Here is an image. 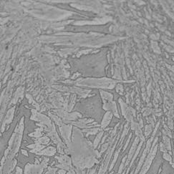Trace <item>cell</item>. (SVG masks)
<instances>
[{
  "instance_id": "cell-35",
  "label": "cell",
  "mask_w": 174,
  "mask_h": 174,
  "mask_svg": "<svg viewBox=\"0 0 174 174\" xmlns=\"http://www.w3.org/2000/svg\"><path fill=\"white\" fill-rule=\"evenodd\" d=\"M163 157L165 160L169 161L171 164L172 163V157L170 154H169L168 153H164L163 155Z\"/></svg>"
},
{
  "instance_id": "cell-10",
  "label": "cell",
  "mask_w": 174,
  "mask_h": 174,
  "mask_svg": "<svg viewBox=\"0 0 174 174\" xmlns=\"http://www.w3.org/2000/svg\"><path fill=\"white\" fill-rule=\"evenodd\" d=\"M103 108L105 110L112 112L116 118H120V115L118 112L117 105L115 101L113 100V101H110V102H107V103H103Z\"/></svg>"
},
{
  "instance_id": "cell-5",
  "label": "cell",
  "mask_w": 174,
  "mask_h": 174,
  "mask_svg": "<svg viewBox=\"0 0 174 174\" xmlns=\"http://www.w3.org/2000/svg\"><path fill=\"white\" fill-rule=\"evenodd\" d=\"M120 138V135L117 139V141H115V143L113 145V146H109L108 149V151L105 156V158H104V161L100 168V170H99V172L98 174H105V172L107 171V169L108 167V165H109V163L110 161V159H111V157H112V155L113 153V151L115 148V146H117V143H118V139Z\"/></svg>"
},
{
  "instance_id": "cell-16",
  "label": "cell",
  "mask_w": 174,
  "mask_h": 174,
  "mask_svg": "<svg viewBox=\"0 0 174 174\" xmlns=\"http://www.w3.org/2000/svg\"><path fill=\"white\" fill-rule=\"evenodd\" d=\"M56 153V149L52 147V146H49L47 148H45L44 150L37 153L36 154L37 155H44V156H52L55 154Z\"/></svg>"
},
{
  "instance_id": "cell-31",
  "label": "cell",
  "mask_w": 174,
  "mask_h": 174,
  "mask_svg": "<svg viewBox=\"0 0 174 174\" xmlns=\"http://www.w3.org/2000/svg\"><path fill=\"white\" fill-rule=\"evenodd\" d=\"M126 160H127V156H125L123 158V161H122V163L120 166V168H119V170H118V174H121L123 169H124V167H125V162H126Z\"/></svg>"
},
{
  "instance_id": "cell-26",
  "label": "cell",
  "mask_w": 174,
  "mask_h": 174,
  "mask_svg": "<svg viewBox=\"0 0 174 174\" xmlns=\"http://www.w3.org/2000/svg\"><path fill=\"white\" fill-rule=\"evenodd\" d=\"M75 99H76V95H71V98H70V104L68 105V106H67V111H71L72 109L73 108V107H74V105H75Z\"/></svg>"
},
{
  "instance_id": "cell-40",
  "label": "cell",
  "mask_w": 174,
  "mask_h": 174,
  "mask_svg": "<svg viewBox=\"0 0 174 174\" xmlns=\"http://www.w3.org/2000/svg\"><path fill=\"white\" fill-rule=\"evenodd\" d=\"M48 162H49V158H44V160L42 161V162L40 164L44 169H47V165H48Z\"/></svg>"
},
{
  "instance_id": "cell-24",
  "label": "cell",
  "mask_w": 174,
  "mask_h": 174,
  "mask_svg": "<svg viewBox=\"0 0 174 174\" xmlns=\"http://www.w3.org/2000/svg\"><path fill=\"white\" fill-rule=\"evenodd\" d=\"M103 134H104V131L103 130H101V131L99 132V133L98 134L97 137L95 138V139L94 141V143H93V147H94L95 149L98 147V144L101 141V139H102V137H103Z\"/></svg>"
},
{
  "instance_id": "cell-6",
  "label": "cell",
  "mask_w": 174,
  "mask_h": 174,
  "mask_svg": "<svg viewBox=\"0 0 174 174\" xmlns=\"http://www.w3.org/2000/svg\"><path fill=\"white\" fill-rule=\"evenodd\" d=\"M55 113L61 117L64 120L67 121H73L77 120V118H82V115L79 113H67L63 109H59L55 110Z\"/></svg>"
},
{
  "instance_id": "cell-44",
  "label": "cell",
  "mask_w": 174,
  "mask_h": 174,
  "mask_svg": "<svg viewBox=\"0 0 174 174\" xmlns=\"http://www.w3.org/2000/svg\"><path fill=\"white\" fill-rule=\"evenodd\" d=\"M57 171V169H52V168H48V171L45 173V174H56L55 172Z\"/></svg>"
},
{
  "instance_id": "cell-11",
  "label": "cell",
  "mask_w": 174,
  "mask_h": 174,
  "mask_svg": "<svg viewBox=\"0 0 174 174\" xmlns=\"http://www.w3.org/2000/svg\"><path fill=\"white\" fill-rule=\"evenodd\" d=\"M140 142V139L139 138L136 137L134 140V142L130 149V151H129V153H128V157L127 158V160H126V162H125V166H127L128 165V163H130V162L131 161L134 154H135V152L138 148V143Z\"/></svg>"
},
{
  "instance_id": "cell-43",
  "label": "cell",
  "mask_w": 174,
  "mask_h": 174,
  "mask_svg": "<svg viewBox=\"0 0 174 174\" xmlns=\"http://www.w3.org/2000/svg\"><path fill=\"white\" fill-rule=\"evenodd\" d=\"M131 137H132V133H130V136H129V137H128V140H127V141H126V143H125V146H124V147H123V152H124V151H125L126 148L128 147V145L129 144V143H130V141Z\"/></svg>"
},
{
  "instance_id": "cell-12",
  "label": "cell",
  "mask_w": 174,
  "mask_h": 174,
  "mask_svg": "<svg viewBox=\"0 0 174 174\" xmlns=\"http://www.w3.org/2000/svg\"><path fill=\"white\" fill-rule=\"evenodd\" d=\"M14 110H15V107H13L8 110V112H7V113H6V115L4 118V120L3 121L2 125H1V132H3L4 130V128H5V125L6 124H9V123H11V121L14 118Z\"/></svg>"
},
{
  "instance_id": "cell-19",
  "label": "cell",
  "mask_w": 174,
  "mask_h": 174,
  "mask_svg": "<svg viewBox=\"0 0 174 174\" xmlns=\"http://www.w3.org/2000/svg\"><path fill=\"white\" fill-rule=\"evenodd\" d=\"M55 158L58 160L59 163H60L61 164L71 166V158L67 155H62L61 156H55Z\"/></svg>"
},
{
  "instance_id": "cell-36",
  "label": "cell",
  "mask_w": 174,
  "mask_h": 174,
  "mask_svg": "<svg viewBox=\"0 0 174 174\" xmlns=\"http://www.w3.org/2000/svg\"><path fill=\"white\" fill-rule=\"evenodd\" d=\"M110 144L108 143H103V146H102V148H101V151H100V155H102V153H103L105 151H107L108 149V148H109V146Z\"/></svg>"
},
{
  "instance_id": "cell-55",
  "label": "cell",
  "mask_w": 174,
  "mask_h": 174,
  "mask_svg": "<svg viewBox=\"0 0 174 174\" xmlns=\"http://www.w3.org/2000/svg\"></svg>"
},
{
  "instance_id": "cell-23",
  "label": "cell",
  "mask_w": 174,
  "mask_h": 174,
  "mask_svg": "<svg viewBox=\"0 0 174 174\" xmlns=\"http://www.w3.org/2000/svg\"><path fill=\"white\" fill-rule=\"evenodd\" d=\"M163 144L165 145L167 151L171 152V144L170 138H169L166 136H163Z\"/></svg>"
},
{
  "instance_id": "cell-29",
  "label": "cell",
  "mask_w": 174,
  "mask_h": 174,
  "mask_svg": "<svg viewBox=\"0 0 174 174\" xmlns=\"http://www.w3.org/2000/svg\"><path fill=\"white\" fill-rule=\"evenodd\" d=\"M44 129L43 128H37V130H36V131L35 132H34V133H31V134H29V136H32V137H35V138H39V137H41L42 136V131Z\"/></svg>"
},
{
  "instance_id": "cell-41",
  "label": "cell",
  "mask_w": 174,
  "mask_h": 174,
  "mask_svg": "<svg viewBox=\"0 0 174 174\" xmlns=\"http://www.w3.org/2000/svg\"><path fill=\"white\" fill-rule=\"evenodd\" d=\"M168 125H169V128H170L171 129H174V120H173L172 118H171V117H169Z\"/></svg>"
},
{
  "instance_id": "cell-7",
  "label": "cell",
  "mask_w": 174,
  "mask_h": 174,
  "mask_svg": "<svg viewBox=\"0 0 174 174\" xmlns=\"http://www.w3.org/2000/svg\"><path fill=\"white\" fill-rule=\"evenodd\" d=\"M72 126L70 125H62L60 128V133L62 136V138L65 140V142L67 146H70L71 144V133H72Z\"/></svg>"
},
{
  "instance_id": "cell-34",
  "label": "cell",
  "mask_w": 174,
  "mask_h": 174,
  "mask_svg": "<svg viewBox=\"0 0 174 174\" xmlns=\"http://www.w3.org/2000/svg\"><path fill=\"white\" fill-rule=\"evenodd\" d=\"M56 167L57 168H60V169H64V170H65V171H69L70 169H71V168H72V166H68V165H65V164H58V165H57L56 166Z\"/></svg>"
},
{
  "instance_id": "cell-21",
  "label": "cell",
  "mask_w": 174,
  "mask_h": 174,
  "mask_svg": "<svg viewBox=\"0 0 174 174\" xmlns=\"http://www.w3.org/2000/svg\"><path fill=\"white\" fill-rule=\"evenodd\" d=\"M102 128H87V129H83L82 132L86 133V136H88L89 135H95L101 131Z\"/></svg>"
},
{
  "instance_id": "cell-1",
  "label": "cell",
  "mask_w": 174,
  "mask_h": 174,
  "mask_svg": "<svg viewBox=\"0 0 174 174\" xmlns=\"http://www.w3.org/2000/svg\"><path fill=\"white\" fill-rule=\"evenodd\" d=\"M23 130H24V118L21 119L19 124L15 128L14 133L12 134L9 141V147L7 150L9 151V154L6 159H13L16 153L18 152L21 144Z\"/></svg>"
},
{
  "instance_id": "cell-38",
  "label": "cell",
  "mask_w": 174,
  "mask_h": 174,
  "mask_svg": "<svg viewBox=\"0 0 174 174\" xmlns=\"http://www.w3.org/2000/svg\"><path fill=\"white\" fill-rule=\"evenodd\" d=\"M116 91H117V92H118L119 94L123 95V85H122L121 84H118V85H117V87H116Z\"/></svg>"
},
{
  "instance_id": "cell-33",
  "label": "cell",
  "mask_w": 174,
  "mask_h": 174,
  "mask_svg": "<svg viewBox=\"0 0 174 174\" xmlns=\"http://www.w3.org/2000/svg\"><path fill=\"white\" fill-rule=\"evenodd\" d=\"M26 96H27V98L29 99V103H32V105H33L34 107H36V108H37V109L39 110V105H38V104H37V103H36V102H35L34 100H33V99H32V97H31L29 95H28V94H27Z\"/></svg>"
},
{
  "instance_id": "cell-27",
  "label": "cell",
  "mask_w": 174,
  "mask_h": 174,
  "mask_svg": "<svg viewBox=\"0 0 174 174\" xmlns=\"http://www.w3.org/2000/svg\"><path fill=\"white\" fill-rule=\"evenodd\" d=\"M49 117H51L53 120H54V121L56 123V124L58 125V126H62V125H63V123H62V121L61 120V119L59 118V117H57V116H56V115H52V113H49Z\"/></svg>"
},
{
  "instance_id": "cell-3",
  "label": "cell",
  "mask_w": 174,
  "mask_h": 174,
  "mask_svg": "<svg viewBox=\"0 0 174 174\" xmlns=\"http://www.w3.org/2000/svg\"><path fill=\"white\" fill-rule=\"evenodd\" d=\"M32 115L31 117V119L35 121H39L40 123H37V125H39L43 128L44 130H46L48 133H50L55 130V127L54 124L51 122L49 118L46 117L44 115H42L41 113H39L37 112V110H32Z\"/></svg>"
},
{
  "instance_id": "cell-50",
  "label": "cell",
  "mask_w": 174,
  "mask_h": 174,
  "mask_svg": "<svg viewBox=\"0 0 174 174\" xmlns=\"http://www.w3.org/2000/svg\"><path fill=\"white\" fill-rule=\"evenodd\" d=\"M22 154L25 155L26 156H28V153H27V152L26 151H24V150H22Z\"/></svg>"
},
{
  "instance_id": "cell-54",
  "label": "cell",
  "mask_w": 174,
  "mask_h": 174,
  "mask_svg": "<svg viewBox=\"0 0 174 174\" xmlns=\"http://www.w3.org/2000/svg\"></svg>"
},
{
  "instance_id": "cell-52",
  "label": "cell",
  "mask_w": 174,
  "mask_h": 174,
  "mask_svg": "<svg viewBox=\"0 0 174 174\" xmlns=\"http://www.w3.org/2000/svg\"><path fill=\"white\" fill-rule=\"evenodd\" d=\"M133 173H134V170H133V171H132V172H131V173H130V174H133Z\"/></svg>"
},
{
  "instance_id": "cell-39",
  "label": "cell",
  "mask_w": 174,
  "mask_h": 174,
  "mask_svg": "<svg viewBox=\"0 0 174 174\" xmlns=\"http://www.w3.org/2000/svg\"><path fill=\"white\" fill-rule=\"evenodd\" d=\"M153 113V110L151 108H146L143 109V116H147L148 115H150L151 113Z\"/></svg>"
},
{
  "instance_id": "cell-30",
  "label": "cell",
  "mask_w": 174,
  "mask_h": 174,
  "mask_svg": "<svg viewBox=\"0 0 174 174\" xmlns=\"http://www.w3.org/2000/svg\"><path fill=\"white\" fill-rule=\"evenodd\" d=\"M164 130H163V136H166L169 138H172V133L171 132V130L169 129V127L166 125H164Z\"/></svg>"
},
{
  "instance_id": "cell-25",
  "label": "cell",
  "mask_w": 174,
  "mask_h": 174,
  "mask_svg": "<svg viewBox=\"0 0 174 174\" xmlns=\"http://www.w3.org/2000/svg\"><path fill=\"white\" fill-rule=\"evenodd\" d=\"M49 142V138L47 136H44L42 138H38L37 140L35 141V143L37 144H40V145H47Z\"/></svg>"
},
{
  "instance_id": "cell-8",
  "label": "cell",
  "mask_w": 174,
  "mask_h": 174,
  "mask_svg": "<svg viewBox=\"0 0 174 174\" xmlns=\"http://www.w3.org/2000/svg\"><path fill=\"white\" fill-rule=\"evenodd\" d=\"M119 103L121 107L122 110V114L125 117V118L127 120L128 122H132L133 121V115L131 112L130 107H128L126 103H125L122 99H119Z\"/></svg>"
},
{
  "instance_id": "cell-22",
  "label": "cell",
  "mask_w": 174,
  "mask_h": 174,
  "mask_svg": "<svg viewBox=\"0 0 174 174\" xmlns=\"http://www.w3.org/2000/svg\"><path fill=\"white\" fill-rule=\"evenodd\" d=\"M123 143H119V148H118V150L115 152V156H114V158H113V161H112V163H111V165H110V169H109V171H111V170L113 169V167H114V166H115V163H116V161H117V159H118V155H119V153L120 152V150H121V148H122V147H123Z\"/></svg>"
},
{
  "instance_id": "cell-2",
  "label": "cell",
  "mask_w": 174,
  "mask_h": 174,
  "mask_svg": "<svg viewBox=\"0 0 174 174\" xmlns=\"http://www.w3.org/2000/svg\"><path fill=\"white\" fill-rule=\"evenodd\" d=\"M118 82L114 80L109 78H92L85 79L82 80L81 82L77 83L79 85L87 86L90 87H97V88H105V89H113Z\"/></svg>"
},
{
  "instance_id": "cell-48",
  "label": "cell",
  "mask_w": 174,
  "mask_h": 174,
  "mask_svg": "<svg viewBox=\"0 0 174 174\" xmlns=\"http://www.w3.org/2000/svg\"><path fill=\"white\" fill-rule=\"evenodd\" d=\"M68 174H77V173L75 171V169H73L72 167L71 168V169L68 171Z\"/></svg>"
},
{
  "instance_id": "cell-37",
  "label": "cell",
  "mask_w": 174,
  "mask_h": 174,
  "mask_svg": "<svg viewBox=\"0 0 174 174\" xmlns=\"http://www.w3.org/2000/svg\"><path fill=\"white\" fill-rule=\"evenodd\" d=\"M80 121L82 122V123H84L85 125H87L90 124V123L93 122L94 120H93V119H88V118H83V119H80Z\"/></svg>"
},
{
  "instance_id": "cell-13",
  "label": "cell",
  "mask_w": 174,
  "mask_h": 174,
  "mask_svg": "<svg viewBox=\"0 0 174 174\" xmlns=\"http://www.w3.org/2000/svg\"><path fill=\"white\" fill-rule=\"evenodd\" d=\"M131 129L135 131L136 133V135L137 136L138 138H139L140 140H141V141L144 142L145 141V136H143V132H142V130L141 128H140V125L138 123H136L134 121H132L131 122Z\"/></svg>"
},
{
  "instance_id": "cell-18",
  "label": "cell",
  "mask_w": 174,
  "mask_h": 174,
  "mask_svg": "<svg viewBox=\"0 0 174 174\" xmlns=\"http://www.w3.org/2000/svg\"><path fill=\"white\" fill-rule=\"evenodd\" d=\"M100 96L103 99V103H107V102H110V101H113V94H110L106 91L104 90H100Z\"/></svg>"
},
{
  "instance_id": "cell-42",
  "label": "cell",
  "mask_w": 174,
  "mask_h": 174,
  "mask_svg": "<svg viewBox=\"0 0 174 174\" xmlns=\"http://www.w3.org/2000/svg\"><path fill=\"white\" fill-rule=\"evenodd\" d=\"M159 146H160V151H161V152H163V153H167L168 151H167V149H166L165 145H164L163 143H161L160 145H159Z\"/></svg>"
},
{
  "instance_id": "cell-14",
  "label": "cell",
  "mask_w": 174,
  "mask_h": 174,
  "mask_svg": "<svg viewBox=\"0 0 174 174\" xmlns=\"http://www.w3.org/2000/svg\"><path fill=\"white\" fill-rule=\"evenodd\" d=\"M113 113L110 111H108L105 115H104V117H103V119L102 120V123H101V125H100V128L102 129H105V128L110 124V121L112 120V118H113Z\"/></svg>"
},
{
  "instance_id": "cell-28",
  "label": "cell",
  "mask_w": 174,
  "mask_h": 174,
  "mask_svg": "<svg viewBox=\"0 0 174 174\" xmlns=\"http://www.w3.org/2000/svg\"><path fill=\"white\" fill-rule=\"evenodd\" d=\"M128 131H129V127H128V123H126L124 126V130H123V134L121 136V138H120V143H123V140H124V138L125 136L128 133Z\"/></svg>"
},
{
  "instance_id": "cell-45",
  "label": "cell",
  "mask_w": 174,
  "mask_h": 174,
  "mask_svg": "<svg viewBox=\"0 0 174 174\" xmlns=\"http://www.w3.org/2000/svg\"><path fill=\"white\" fill-rule=\"evenodd\" d=\"M159 125H160V121H158V122L157 123V125H156V128H155V130H154V132H153V136H152L153 137L155 136V135H156V132H157V130H158V129Z\"/></svg>"
},
{
  "instance_id": "cell-20",
  "label": "cell",
  "mask_w": 174,
  "mask_h": 174,
  "mask_svg": "<svg viewBox=\"0 0 174 174\" xmlns=\"http://www.w3.org/2000/svg\"><path fill=\"white\" fill-rule=\"evenodd\" d=\"M27 147L29 148H32V150L31 151L32 153H38V152H40L41 150H42L45 146H43V145H40V144H32V145H29V146H27Z\"/></svg>"
},
{
  "instance_id": "cell-9",
  "label": "cell",
  "mask_w": 174,
  "mask_h": 174,
  "mask_svg": "<svg viewBox=\"0 0 174 174\" xmlns=\"http://www.w3.org/2000/svg\"><path fill=\"white\" fill-rule=\"evenodd\" d=\"M44 168L41 164L32 165L27 163L24 168V174H42L43 172Z\"/></svg>"
},
{
  "instance_id": "cell-15",
  "label": "cell",
  "mask_w": 174,
  "mask_h": 174,
  "mask_svg": "<svg viewBox=\"0 0 174 174\" xmlns=\"http://www.w3.org/2000/svg\"><path fill=\"white\" fill-rule=\"evenodd\" d=\"M13 162L12 159H6L3 167L4 174H11V171L13 170Z\"/></svg>"
},
{
  "instance_id": "cell-4",
  "label": "cell",
  "mask_w": 174,
  "mask_h": 174,
  "mask_svg": "<svg viewBox=\"0 0 174 174\" xmlns=\"http://www.w3.org/2000/svg\"><path fill=\"white\" fill-rule=\"evenodd\" d=\"M158 138H156L153 143V145L151 146V148L150 150V152H149V154L148 155L147 158H146V161L144 162L142 168H141V170L140 171V174H146L147 173V171H148V169H150V166H151V163L155 158V156L156 155L157 153V151H158V145H156L157 142H158Z\"/></svg>"
},
{
  "instance_id": "cell-49",
  "label": "cell",
  "mask_w": 174,
  "mask_h": 174,
  "mask_svg": "<svg viewBox=\"0 0 174 174\" xmlns=\"http://www.w3.org/2000/svg\"><path fill=\"white\" fill-rule=\"evenodd\" d=\"M65 173H66V171L64 169H61L58 171V174H65Z\"/></svg>"
},
{
  "instance_id": "cell-46",
  "label": "cell",
  "mask_w": 174,
  "mask_h": 174,
  "mask_svg": "<svg viewBox=\"0 0 174 174\" xmlns=\"http://www.w3.org/2000/svg\"><path fill=\"white\" fill-rule=\"evenodd\" d=\"M138 120H139V125H140V128H142L143 127V120L141 118H138Z\"/></svg>"
},
{
  "instance_id": "cell-32",
  "label": "cell",
  "mask_w": 174,
  "mask_h": 174,
  "mask_svg": "<svg viewBox=\"0 0 174 174\" xmlns=\"http://www.w3.org/2000/svg\"><path fill=\"white\" fill-rule=\"evenodd\" d=\"M152 125H146L145 127V136L148 137L151 133L152 132Z\"/></svg>"
},
{
  "instance_id": "cell-17",
  "label": "cell",
  "mask_w": 174,
  "mask_h": 174,
  "mask_svg": "<svg viewBox=\"0 0 174 174\" xmlns=\"http://www.w3.org/2000/svg\"><path fill=\"white\" fill-rule=\"evenodd\" d=\"M23 92H24V90H23V87H20L17 89V90L15 92L14 95V98L13 100H11V104H16V102L20 99H22L23 98Z\"/></svg>"
},
{
  "instance_id": "cell-53",
  "label": "cell",
  "mask_w": 174,
  "mask_h": 174,
  "mask_svg": "<svg viewBox=\"0 0 174 174\" xmlns=\"http://www.w3.org/2000/svg\"><path fill=\"white\" fill-rule=\"evenodd\" d=\"M113 174V172H111L110 174Z\"/></svg>"
},
{
  "instance_id": "cell-51",
  "label": "cell",
  "mask_w": 174,
  "mask_h": 174,
  "mask_svg": "<svg viewBox=\"0 0 174 174\" xmlns=\"http://www.w3.org/2000/svg\"><path fill=\"white\" fill-rule=\"evenodd\" d=\"M107 136H108V134H107V135H105V137L103 138V139L101 141V143H102V144H103V143H104V142H105V139H106Z\"/></svg>"
},
{
  "instance_id": "cell-47",
  "label": "cell",
  "mask_w": 174,
  "mask_h": 174,
  "mask_svg": "<svg viewBox=\"0 0 174 174\" xmlns=\"http://www.w3.org/2000/svg\"><path fill=\"white\" fill-rule=\"evenodd\" d=\"M16 174H22V170L21 169V168H19V167H17L16 168Z\"/></svg>"
}]
</instances>
